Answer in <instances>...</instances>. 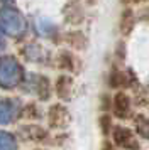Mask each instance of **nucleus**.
Segmentation results:
<instances>
[{"label": "nucleus", "mask_w": 149, "mask_h": 150, "mask_svg": "<svg viewBox=\"0 0 149 150\" xmlns=\"http://www.w3.org/2000/svg\"><path fill=\"white\" fill-rule=\"evenodd\" d=\"M69 120V115H68L66 108L63 105H53L49 108V125L53 128H61L64 127Z\"/></svg>", "instance_id": "nucleus-3"}, {"label": "nucleus", "mask_w": 149, "mask_h": 150, "mask_svg": "<svg viewBox=\"0 0 149 150\" xmlns=\"http://www.w3.org/2000/svg\"><path fill=\"white\" fill-rule=\"evenodd\" d=\"M15 116V108L12 101L9 100H0V125H9Z\"/></svg>", "instance_id": "nucleus-7"}, {"label": "nucleus", "mask_w": 149, "mask_h": 150, "mask_svg": "<svg viewBox=\"0 0 149 150\" xmlns=\"http://www.w3.org/2000/svg\"><path fill=\"white\" fill-rule=\"evenodd\" d=\"M130 108V101L125 93H117L114 98V111L117 116H125Z\"/></svg>", "instance_id": "nucleus-6"}, {"label": "nucleus", "mask_w": 149, "mask_h": 150, "mask_svg": "<svg viewBox=\"0 0 149 150\" xmlns=\"http://www.w3.org/2000/svg\"><path fill=\"white\" fill-rule=\"evenodd\" d=\"M34 86H36V93L39 95L41 100H47L49 98V81H47V78H44V76H36Z\"/></svg>", "instance_id": "nucleus-11"}, {"label": "nucleus", "mask_w": 149, "mask_h": 150, "mask_svg": "<svg viewBox=\"0 0 149 150\" xmlns=\"http://www.w3.org/2000/svg\"><path fill=\"white\" fill-rule=\"evenodd\" d=\"M71 89H73V79L69 76H59L56 79V95L61 100H69Z\"/></svg>", "instance_id": "nucleus-5"}, {"label": "nucleus", "mask_w": 149, "mask_h": 150, "mask_svg": "<svg viewBox=\"0 0 149 150\" xmlns=\"http://www.w3.org/2000/svg\"><path fill=\"white\" fill-rule=\"evenodd\" d=\"M0 30L12 37H20L26 34L27 22L24 15L14 7H2L0 8Z\"/></svg>", "instance_id": "nucleus-1"}, {"label": "nucleus", "mask_w": 149, "mask_h": 150, "mask_svg": "<svg viewBox=\"0 0 149 150\" xmlns=\"http://www.w3.org/2000/svg\"><path fill=\"white\" fill-rule=\"evenodd\" d=\"M132 27H134V14H132L130 8H125L120 17V32L124 35H127V34H130Z\"/></svg>", "instance_id": "nucleus-9"}, {"label": "nucleus", "mask_w": 149, "mask_h": 150, "mask_svg": "<svg viewBox=\"0 0 149 150\" xmlns=\"http://www.w3.org/2000/svg\"><path fill=\"white\" fill-rule=\"evenodd\" d=\"M58 62H59V68L73 69V59H71L69 52H61L59 57H58Z\"/></svg>", "instance_id": "nucleus-14"}, {"label": "nucleus", "mask_w": 149, "mask_h": 150, "mask_svg": "<svg viewBox=\"0 0 149 150\" xmlns=\"http://www.w3.org/2000/svg\"><path fill=\"white\" fill-rule=\"evenodd\" d=\"M66 41L73 46L74 49H81L85 47V35L78 32V30H73V32H68L66 34Z\"/></svg>", "instance_id": "nucleus-13"}, {"label": "nucleus", "mask_w": 149, "mask_h": 150, "mask_svg": "<svg viewBox=\"0 0 149 150\" xmlns=\"http://www.w3.org/2000/svg\"><path fill=\"white\" fill-rule=\"evenodd\" d=\"M5 47H7V41L2 34V30H0V51H5Z\"/></svg>", "instance_id": "nucleus-16"}, {"label": "nucleus", "mask_w": 149, "mask_h": 150, "mask_svg": "<svg viewBox=\"0 0 149 150\" xmlns=\"http://www.w3.org/2000/svg\"><path fill=\"white\" fill-rule=\"evenodd\" d=\"M24 78V71L19 61L12 56H5L0 59V88L14 89L17 88Z\"/></svg>", "instance_id": "nucleus-2"}, {"label": "nucleus", "mask_w": 149, "mask_h": 150, "mask_svg": "<svg viewBox=\"0 0 149 150\" xmlns=\"http://www.w3.org/2000/svg\"><path fill=\"white\" fill-rule=\"evenodd\" d=\"M135 2H141V0H135Z\"/></svg>", "instance_id": "nucleus-17"}, {"label": "nucleus", "mask_w": 149, "mask_h": 150, "mask_svg": "<svg viewBox=\"0 0 149 150\" xmlns=\"http://www.w3.org/2000/svg\"><path fill=\"white\" fill-rule=\"evenodd\" d=\"M100 128H102V132H103L105 135L110 132V118H108L107 115H103L100 118Z\"/></svg>", "instance_id": "nucleus-15"}, {"label": "nucleus", "mask_w": 149, "mask_h": 150, "mask_svg": "<svg viewBox=\"0 0 149 150\" xmlns=\"http://www.w3.org/2000/svg\"><path fill=\"white\" fill-rule=\"evenodd\" d=\"M26 56L29 61H34V62H41L44 59V49L37 46V44H29L26 47Z\"/></svg>", "instance_id": "nucleus-12"}, {"label": "nucleus", "mask_w": 149, "mask_h": 150, "mask_svg": "<svg viewBox=\"0 0 149 150\" xmlns=\"http://www.w3.org/2000/svg\"><path fill=\"white\" fill-rule=\"evenodd\" d=\"M37 150H42V149H37Z\"/></svg>", "instance_id": "nucleus-19"}, {"label": "nucleus", "mask_w": 149, "mask_h": 150, "mask_svg": "<svg viewBox=\"0 0 149 150\" xmlns=\"http://www.w3.org/2000/svg\"><path fill=\"white\" fill-rule=\"evenodd\" d=\"M4 2H9V0H4Z\"/></svg>", "instance_id": "nucleus-18"}, {"label": "nucleus", "mask_w": 149, "mask_h": 150, "mask_svg": "<svg viewBox=\"0 0 149 150\" xmlns=\"http://www.w3.org/2000/svg\"><path fill=\"white\" fill-rule=\"evenodd\" d=\"M17 149H19V145H17L15 137L9 132L0 130V150H17Z\"/></svg>", "instance_id": "nucleus-10"}, {"label": "nucleus", "mask_w": 149, "mask_h": 150, "mask_svg": "<svg viewBox=\"0 0 149 150\" xmlns=\"http://www.w3.org/2000/svg\"><path fill=\"white\" fill-rule=\"evenodd\" d=\"M114 140L119 147H124V149H135L134 143V137H132V132L127 128H122V127H117L114 130Z\"/></svg>", "instance_id": "nucleus-4"}, {"label": "nucleus", "mask_w": 149, "mask_h": 150, "mask_svg": "<svg viewBox=\"0 0 149 150\" xmlns=\"http://www.w3.org/2000/svg\"><path fill=\"white\" fill-rule=\"evenodd\" d=\"M36 30H37V34L42 35V37H51V35H54V32H56V25H54L49 19L39 17V19H36Z\"/></svg>", "instance_id": "nucleus-8"}]
</instances>
